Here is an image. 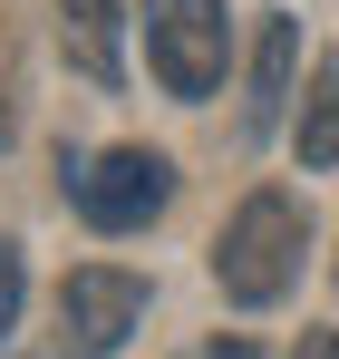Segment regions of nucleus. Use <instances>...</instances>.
Returning <instances> with one entry per match:
<instances>
[{"label":"nucleus","mask_w":339,"mask_h":359,"mask_svg":"<svg viewBox=\"0 0 339 359\" xmlns=\"http://www.w3.org/2000/svg\"><path fill=\"white\" fill-rule=\"evenodd\" d=\"M300 252H310V214L291 204L282 184H262V194L233 204L223 243H214V282H223V301H242V311H272V301L300 282Z\"/></svg>","instance_id":"nucleus-1"},{"label":"nucleus","mask_w":339,"mask_h":359,"mask_svg":"<svg viewBox=\"0 0 339 359\" xmlns=\"http://www.w3.org/2000/svg\"><path fill=\"white\" fill-rule=\"evenodd\" d=\"M58 175H68V194H78V214L97 224V233H146L155 214H165L174 194V165L155 156V146H116V156H58Z\"/></svg>","instance_id":"nucleus-2"},{"label":"nucleus","mask_w":339,"mask_h":359,"mask_svg":"<svg viewBox=\"0 0 339 359\" xmlns=\"http://www.w3.org/2000/svg\"><path fill=\"white\" fill-rule=\"evenodd\" d=\"M146 59L165 78V97H214L233 59L223 0H146Z\"/></svg>","instance_id":"nucleus-3"},{"label":"nucleus","mask_w":339,"mask_h":359,"mask_svg":"<svg viewBox=\"0 0 339 359\" xmlns=\"http://www.w3.org/2000/svg\"><path fill=\"white\" fill-rule=\"evenodd\" d=\"M146 320V282L136 272H116V262H88V272H68L58 282V359H107L126 330Z\"/></svg>","instance_id":"nucleus-4"},{"label":"nucleus","mask_w":339,"mask_h":359,"mask_svg":"<svg viewBox=\"0 0 339 359\" xmlns=\"http://www.w3.org/2000/svg\"><path fill=\"white\" fill-rule=\"evenodd\" d=\"M126 20H116V0H58V49L68 68L88 78V88H116L126 78V39H116Z\"/></svg>","instance_id":"nucleus-5"},{"label":"nucleus","mask_w":339,"mask_h":359,"mask_svg":"<svg viewBox=\"0 0 339 359\" xmlns=\"http://www.w3.org/2000/svg\"><path fill=\"white\" fill-rule=\"evenodd\" d=\"M291 59H300V20H262V49H252V97H242V136H272L291 107Z\"/></svg>","instance_id":"nucleus-6"},{"label":"nucleus","mask_w":339,"mask_h":359,"mask_svg":"<svg viewBox=\"0 0 339 359\" xmlns=\"http://www.w3.org/2000/svg\"><path fill=\"white\" fill-rule=\"evenodd\" d=\"M300 165H339V68H310V97H300Z\"/></svg>","instance_id":"nucleus-7"},{"label":"nucleus","mask_w":339,"mask_h":359,"mask_svg":"<svg viewBox=\"0 0 339 359\" xmlns=\"http://www.w3.org/2000/svg\"><path fill=\"white\" fill-rule=\"evenodd\" d=\"M20 320V243H0V330Z\"/></svg>","instance_id":"nucleus-8"},{"label":"nucleus","mask_w":339,"mask_h":359,"mask_svg":"<svg viewBox=\"0 0 339 359\" xmlns=\"http://www.w3.org/2000/svg\"><path fill=\"white\" fill-rule=\"evenodd\" d=\"M184 359H262V350H252L242 330H223V340H194V350H184Z\"/></svg>","instance_id":"nucleus-9"},{"label":"nucleus","mask_w":339,"mask_h":359,"mask_svg":"<svg viewBox=\"0 0 339 359\" xmlns=\"http://www.w3.org/2000/svg\"><path fill=\"white\" fill-rule=\"evenodd\" d=\"M291 359H339V330H310V340H300Z\"/></svg>","instance_id":"nucleus-10"},{"label":"nucleus","mask_w":339,"mask_h":359,"mask_svg":"<svg viewBox=\"0 0 339 359\" xmlns=\"http://www.w3.org/2000/svg\"><path fill=\"white\" fill-rule=\"evenodd\" d=\"M0 146H10V97H0Z\"/></svg>","instance_id":"nucleus-11"}]
</instances>
